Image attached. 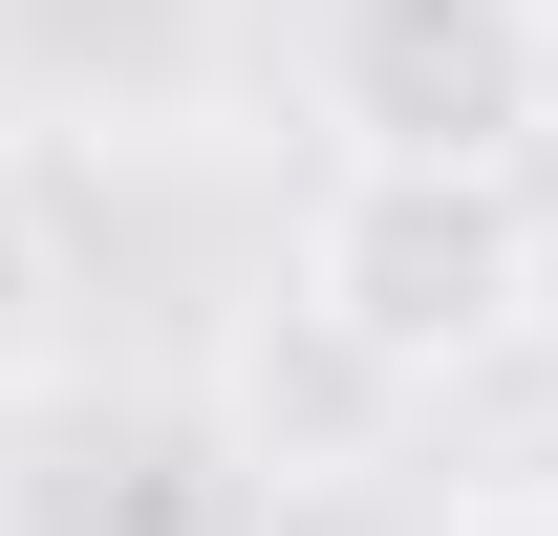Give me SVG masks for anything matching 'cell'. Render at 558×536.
Segmentation results:
<instances>
[{
	"mask_svg": "<svg viewBox=\"0 0 558 536\" xmlns=\"http://www.w3.org/2000/svg\"><path fill=\"white\" fill-rule=\"evenodd\" d=\"M537 279H558L537 172H494V150H323L279 301L344 343L365 387L429 407V387H473L494 343H537Z\"/></svg>",
	"mask_w": 558,
	"mask_h": 536,
	"instance_id": "cell-1",
	"label": "cell"
},
{
	"mask_svg": "<svg viewBox=\"0 0 558 536\" xmlns=\"http://www.w3.org/2000/svg\"><path fill=\"white\" fill-rule=\"evenodd\" d=\"M323 130L344 150H494L558 130V0H323Z\"/></svg>",
	"mask_w": 558,
	"mask_h": 536,
	"instance_id": "cell-2",
	"label": "cell"
},
{
	"mask_svg": "<svg viewBox=\"0 0 558 536\" xmlns=\"http://www.w3.org/2000/svg\"><path fill=\"white\" fill-rule=\"evenodd\" d=\"M44 322H65V258H44V194L0 172V387L44 365Z\"/></svg>",
	"mask_w": 558,
	"mask_h": 536,
	"instance_id": "cell-3",
	"label": "cell"
},
{
	"mask_svg": "<svg viewBox=\"0 0 558 536\" xmlns=\"http://www.w3.org/2000/svg\"><path fill=\"white\" fill-rule=\"evenodd\" d=\"M451 536H558V494H473V515H451Z\"/></svg>",
	"mask_w": 558,
	"mask_h": 536,
	"instance_id": "cell-4",
	"label": "cell"
}]
</instances>
